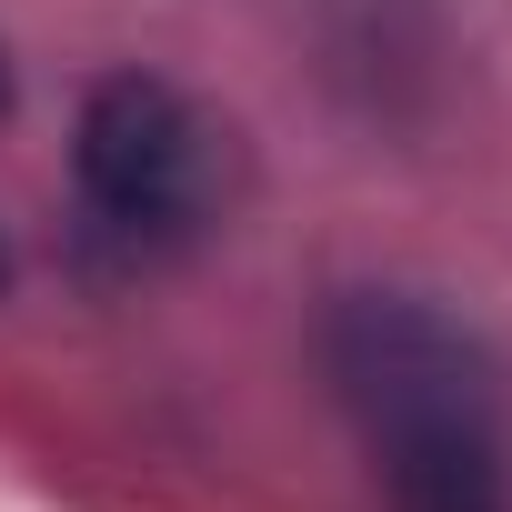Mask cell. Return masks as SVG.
Listing matches in <instances>:
<instances>
[{
  "mask_svg": "<svg viewBox=\"0 0 512 512\" xmlns=\"http://www.w3.org/2000/svg\"><path fill=\"white\" fill-rule=\"evenodd\" d=\"M0 111H11V71H0Z\"/></svg>",
  "mask_w": 512,
  "mask_h": 512,
  "instance_id": "277c9868",
  "label": "cell"
},
{
  "mask_svg": "<svg viewBox=\"0 0 512 512\" xmlns=\"http://www.w3.org/2000/svg\"><path fill=\"white\" fill-rule=\"evenodd\" d=\"M0 292H11V231H0Z\"/></svg>",
  "mask_w": 512,
  "mask_h": 512,
  "instance_id": "3957f363",
  "label": "cell"
},
{
  "mask_svg": "<svg viewBox=\"0 0 512 512\" xmlns=\"http://www.w3.org/2000/svg\"><path fill=\"white\" fill-rule=\"evenodd\" d=\"M231 131L161 71H101L71 111V221L111 272H161L221 231Z\"/></svg>",
  "mask_w": 512,
  "mask_h": 512,
  "instance_id": "7a4b0ae2",
  "label": "cell"
},
{
  "mask_svg": "<svg viewBox=\"0 0 512 512\" xmlns=\"http://www.w3.org/2000/svg\"><path fill=\"white\" fill-rule=\"evenodd\" d=\"M322 382L372 462L382 512H512V392L452 302L402 282L332 292Z\"/></svg>",
  "mask_w": 512,
  "mask_h": 512,
  "instance_id": "6da1fadb",
  "label": "cell"
}]
</instances>
